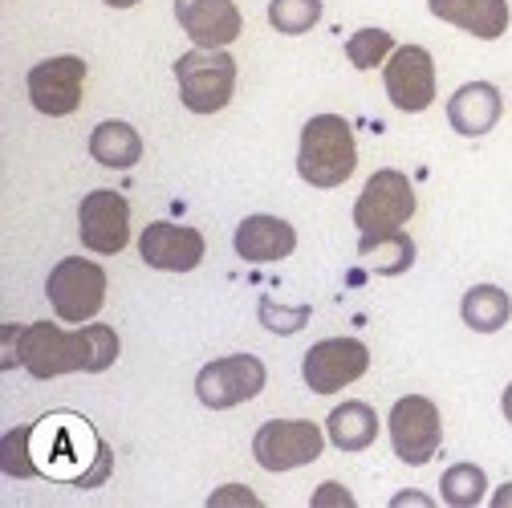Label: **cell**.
I'll return each instance as SVG.
<instances>
[{"label":"cell","mask_w":512,"mask_h":508,"mask_svg":"<svg viewBox=\"0 0 512 508\" xmlns=\"http://www.w3.org/2000/svg\"><path fill=\"white\" fill-rule=\"evenodd\" d=\"M29 464H33V476L61 480L74 488H98L106 484L114 456L86 419L70 411H53L29 423Z\"/></svg>","instance_id":"obj_1"},{"label":"cell","mask_w":512,"mask_h":508,"mask_svg":"<svg viewBox=\"0 0 512 508\" xmlns=\"http://www.w3.org/2000/svg\"><path fill=\"white\" fill-rule=\"evenodd\" d=\"M118 358V334L102 322H86V330L66 334L53 322H33L17 330V354L13 366L21 362L33 378H61V374H98L114 366Z\"/></svg>","instance_id":"obj_2"},{"label":"cell","mask_w":512,"mask_h":508,"mask_svg":"<svg viewBox=\"0 0 512 508\" xmlns=\"http://www.w3.org/2000/svg\"><path fill=\"white\" fill-rule=\"evenodd\" d=\"M358 167V143L342 114H313L301 126L297 175L313 187H342Z\"/></svg>","instance_id":"obj_3"},{"label":"cell","mask_w":512,"mask_h":508,"mask_svg":"<svg viewBox=\"0 0 512 508\" xmlns=\"http://www.w3.org/2000/svg\"><path fill=\"white\" fill-rule=\"evenodd\" d=\"M179 98L191 114H216L232 102L236 90V61L224 49H191L175 61Z\"/></svg>","instance_id":"obj_4"},{"label":"cell","mask_w":512,"mask_h":508,"mask_svg":"<svg viewBox=\"0 0 512 508\" xmlns=\"http://www.w3.org/2000/svg\"><path fill=\"white\" fill-rule=\"evenodd\" d=\"M45 297L61 322L86 326L106 301V273H102V265H94L86 257H66L53 265V273L45 281Z\"/></svg>","instance_id":"obj_5"},{"label":"cell","mask_w":512,"mask_h":508,"mask_svg":"<svg viewBox=\"0 0 512 508\" xmlns=\"http://www.w3.org/2000/svg\"><path fill=\"white\" fill-rule=\"evenodd\" d=\"M415 216V192L411 179L395 167H382L366 179L362 196L354 200V224L362 236H378V232H399L407 220Z\"/></svg>","instance_id":"obj_6"},{"label":"cell","mask_w":512,"mask_h":508,"mask_svg":"<svg viewBox=\"0 0 512 508\" xmlns=\"http://www.w3.org/2000/svg\"><path fill=\"white\" fill-rule=\"evenodd\" d=\"M326 435L309 419H269L252 435V456L265 472H293L322 456Z\"/></svg>","instance_id":"obj_7"},{"label":"cell","mask_w":512,"mask_h":508,"mask_svg":"<svg viewBox=\"0 0 512 508\" xmlns=\"http://www.w3.org/2000/svg\"><path fill=\"white\" fill-rule=\"evenodd\" d=\"M265 362L256 354H228V358H216L208 362L200 374H196V395L204 407L212 411H228V407H240L248 399H256L265 391Z\"/></svg>","instance_id":"obj_8"},{"label":"cell","mask_w":512,"mask_h":508,"mask_svg":"<svg viewBox=\"0 0 512 508\" xmlns=\"http://www.w3.org/2000/svg\"><path fill=\"white\" fill-rule=\"evenodd\" d=\"M387 431H391V448L403 464L411 468H423L427 460H435L439 452V439H443V423H439V407L423 395H407L391 407V419H387Z\"/></svg>","instance_id":"obj_9"},{"label":"cell","mask_w":512,"mask_h":508,"mask_svg":"<svg viewBox=\"0 0 512 508\" xmlns=\"http://www.w3.org/2000/svg\"><path fill=\"white\" fill-rule=\"evenodd\" d=\"M366 370H370V350L358 338H326L309 346L301 362V378L313 395H338L342 387L358 383Z\"/></svg>","instance_id":"obj_10"},{"label":"cell","mask_w":512,"mask_h":508,"mask_svg":"<svg viewBox=\"0 0 512 508\" xmlns=\"http://www.w3.org/2000/svg\"><path fill=\"white\" fill-rule=\"evenodd\" d=\"M82 90H86V61L74 53L49 57L29 70V102L49 118L74 114L82 106Z\"/></svg>","instance_id":"obj_11"},{"label":"cell","mask_w":512,"mask_h":508,"mask_svg":"<svg viewBox=\"0 0 512 508\" xmlns=\"http://www.w3.org/2000/svg\"><path fill=\"white\" fill-rule=\"evenodd\" d=\"M78 232L90 252L114 257V252H122L126 240H131V204L118 192H110V187H98L78 208Z\"/></svg>","instance_id":"obj_12"},{"label":"cell","mask_w":512,"mask_h":508,"mask_svg":"<svg viewBox=\"0 0 512 508\" xmlns=\"http://www.w3.org/2000/svg\"><path fill=\"white\" fill-rule=\"evenodd\" d=\"M382 82H387V98L395 102V110L419 114L435 102V61L423 45H399L382 70Z\"/></svg>","instance_id":"obj_13"},{"label":"cell","mask_w":512,"mask_h":508,"mask_svg":"<svg viewBox=\"0 0 512 508\" xmlns=\"http://www.w3.org/2000/svg\"><path fill=\"white\" fill-rule=\"evenodd\" d=\"M139 252L151 269L163 273H191L204 261V236L187 224H171V220H155L147 224V232L139 236Z\"/></svg>","instance_id":"obj_14"},{"label":"cell","mask_w":512,"mask_h":508,"mask_svg":"<svg viewBox=\"0 0 512 508\" xmlns=\"http://www.w3.org/2000/svg\"><path fill=\"white\" fill-rule=\"evenodd\" d=\"M175 17L196 49H224L244 29L232 0H175Z\"/></svg>","instance_id":"obj_15"},{"label":"cell","mask_w":512,"mask_h":508,"mask_svg":"<svg viewBox=\"0 0 512 508\" xmlns=\"http://www.w3.org/2000/svg\"><path fill=\"white\" fill-rule=\"evenodd\" d=\"M500 110H504V98L492 82H468L447 98V122H452V131L464 139L488 135L500 122Z\"/></svg>","instance_id":"obj_16"},{"label":"cell","mask_w":512,"mask_h":508,"mask_svg":"<svg viewBox=\"0 0 512 508\" xmlns=\"http://www.w3.org/2000/svg\"><path fill=\"white\" fill-rule=\"evenodd\" d=\"M297 248V232L281 216H248L236 228V252L252 265H269L281 261Z\"/></svg>","instance_id":"obj_17"},{"label":"cell","mask_w":512,"mask_h":508,"mask_svg":"<svg viewBox=\"0 0 512 508\" xmlns=\"http://www.w3.org/2000/svg\"><path fill=\"white\" fill-rule=\"evenodd\" d=\"M427 9L480 41H496L508 29V0H427Z\"/></svg>","instance_id":"obj_18"},{"label":"cell","mask_w":512,"mask_h":508,"mask_svg":"<svg viewBox=\"0 0 512 508\" xmlns=\"http://www.w3.org/2000/svg\"><path fill=\"white\" fill-rule=\"evenodd\" d=\"M90 155L94 163L102 167H114V171H126V167H135L143 159V139L131 122H98L94 126V135H90Z\"/></svg>","instance_id":"obj_19"},{"label":"cell","mask_w":512,"mask_h":508,"mask_svg":"<svg viewBox=\"0 0 512 508\" xmlns=\"http://www.w3.org/2000/svg\"><path fill=\"white\" fill-rule=\"evenodd\" d=\"M326 435H330V443H338L342 452H366L378 439V415H374L370 403H358V399L342 403V407L330 411Z\"/></svg>","instance_id":"obj_20"},{"label":"cell","mask_w":512,"mask_h":508,"mask_svg":"<svg viewBox=\"0 0 512 508\" xmlns=\"http://www.w3.org/2000/svg\"><path fill=\"white\" fill-rule=\"evenodd\" d=\"M358 257H362L366 269H374L382 277H399L415 265V244H411V236H403V228L399 232H378V236L358 240Z\"/></svg>","instance_id":"obj_21"},{"label":"cell","mask_w":512,"mask_h":508,"mask_svg":"<svg viewBox=\"0 0 512 508\" xmlns=\"http://www.w3.org/2000/svg\"><path fill=\"white\" fill-rule=\"evenodd\" d=\"M460 313H464V326L476 330V334H496L508 326L512 317V297L500 289V285H476L464 293L460 301Z\"/></svg>","instance_id":"obj_22"},{"label":"cell","mask_w":512,"mask_h":508,"mask_svg":"<svg viewBox=\"0 0 512 508\" xmlns=\"http://www.w3.org/2000/svg\"><path fill=\"white\" fill-rule=\"evenodd\" d=\"M484 492H488V476L476 464H452L439 476V496L452 508H476L484 500Z\"/></svg>","instance_id":"obj_23"},{"label":"cell","mask_w":512,"mask_h":508,"mask_svg":"<svg viewBox=\"0 0 512 508\" xmlns=\"http://www.w3.org/2000/svg\"><path fill=\"white\" fill-rule=\"evenodd\" d=\"M391 53H395V37L387 29H358L346 41V57L354 70H378L382 61H391Z\"/></svg>","instance_id":"obj_24"},{"label":"cell","mask_w":512,"mask_h":508,"mask_svg":"<svg viewBox=\"0 0 512 508\" xmlns=\"http://www.w3.org/2000/svg\"><path fill=\"white\" fill-rule=\"evenodd\" d=\"M322 21V0H269V25L277 33H309Z\"/></svg>","instance_id":"obj_25"},{"label":"cell","mask_w":512,"mask_h":508,"mask_svg":"<svg viewBox=\"0 0 512 508\" xmlns=\"http://www.w3.org/2000/svg\"><path fill=\"white\" fill-rule=\"evenodd\" d=\"M0 464L13 480H29L33 476V464H29V427H13L0 443Z\"/></svg>","instance_id":"obj_26"},{"label":"cell","mask_w":512,"mask_h":508,"mask_svg":"<svg viewBox=\"0 0 512 508\" xmlns=\"http://www.w3.org/2000/svg\"><path fill=\"white\" fill-rule=\"evenodd\" d=\"M261 322H265V330H273V334H293V330H301V326L309 322V305L277 309V305L265 297V301H261Z\"/></svg>","instance_id":"obj_27"},{"label":"cell","mask_w":512,"mask_h":508,"mask_svg":"<svg viewBox=\"0 0 512 508\" xmlns=\"http://www.w3.org/2000/svg\"><path fill=\"white\" fill-rule=\"evenodd\" d=\"M208 504H212V508H224V504H248V508H256L261 500H256V492H248V488H240V484H228V488H216V492L208 496Z\"/></svg>","instance_id":"obj_28"},{"label":"cell","mask_w":512,"mask_h":508,"mask_svg":"<svg viewBox=\"0 0 512 508\" xmlns=\"http://www.w3.org/2000/svg\"><path fill=\"white\" fill-rule=\"evenodd\" d=\"M313 504H346V508H350V504H354V496H350L342 484H322V488L313 492Z\"/></svg>","instance_id":"obj_29"},{"label":"cell","mask_w":512,"mask_h":508,"mask_svg":"<svg viewBox=\"0 0 512 508\" xmlns=\"http://www.w3.org/2000/svg\"><path fill=\"white\" fill-rule=\"evenodd\" d=\"M391 504H395V508H403V504H419V508H431V496H423V492H399Z\"/></svg>","instance_id":"obj_30"},{"label":"cell","mask_w":512,"mask_h":508,"mask_svg":"<svg viewBox=\"0 0 512 508\" xmlns=\"http://www.w3.org/2000/svg\"><path fill=\"white\" fill-rule=\"evenodd\" d=\"M492 504H496V508H508V504H512V484H504V488L492 496Z\"/></svg>","instance_id":"obj_31"},{"label":"cell","mask_w":512,"mask_h":508,"mask_svg":"<svg viewBox=\"0 0 512 508\" xmlns=\"http://www.w3.org/2000/svg\"><path fill=\"white\" fill-rule=\"evenodd\" d=\"M500 411H504V419L512 423V383L504 387V399H500Z\"/></svg>","instance_id":"obj_32"},{"label":"cell","mask_w":512,"mask_h":508,"mask_svg":"<svg viewBox=\"0 0 512 508\" xmlns=\"http://www.w3.org/2000/svg\"><path fill=\"white\" fill-rule=\"evenodd\" d=\"M106 5H110V9H135L139 0H106Z\"/></svg>","instance_id":"obj_33"}]
</instances>
